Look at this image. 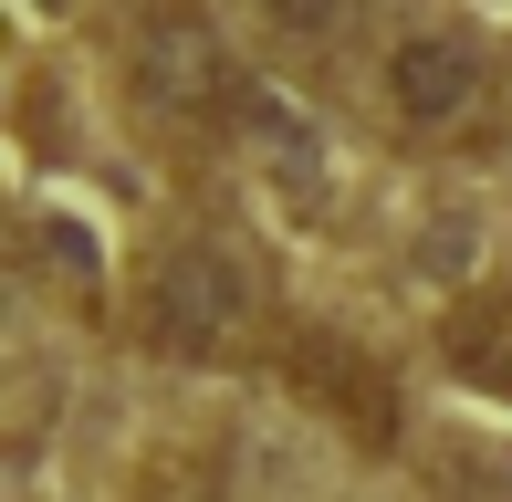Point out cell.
Returning <instances> with one entry per match:
<instances>
[{
	"label": "cell",
	"mask_w": 512,
	"mask_h": 502,
	"mask_svg": "<svg viewBox=\"0 0 512 502\" xmlns=\"http://www.w3.org/2000/svg\"><path fill=\"white\" fill-rule=\"evenodd\" d=\"M105 53H115L136 126L168 136V147H209V136L251 126V84L199 0H105Z\"/></svg>",
	"instance_id": "1"
},
{
	"label": "cell",
	"mask_w": 512,
	"mask_h": 502,
	"mask_svg": "<svg viewBox=\"0 0 512 502\" xmlns=\"http://www.w3.org/2000/svg\"><path fill=\"white\" fill-rule=\"evenodd\" d=\"M272 325V283L241 241H157L147 272H136V304H126V335L168 367H230L251 356V335Z\"/></svg>",
	"instance_id": "2"
},
{
	"label": "cell",
	"mask_w": 512,
	"mask_h": 502,
	"mask_svg": "<svg viewBox=\"0 0 512 502\" xmlns=\"http://www.w3.org/2000/svg\"><path fill=\"white\" fill-rule=\"evenodd\" d=\"M377 95L398 116V136H418V147H481L502 116V74L471 32H398Z\"/></svg>",
	"instance_id": "3"
},
{
	"label": "cell",
	"mask_w": 512,
	"mask_h": 502,
	"mask_svg": "<svg viewBox=\"0 0 512 502\" xmlns=\"http://www.w3.org/2000/svg\"><path fill=\"white\" fill-rule=\"evenodd\" d=\"M283 377L304 387V398H314L356 450H398V419H408V408H398V377H387L356 335H324V325L283 335Z\"/></svg>",
	"instance_id": "4"
},
{
	"label": "cell",
	"mask_w": 512,
	"mask_h": 502,
	"mask_svg": "<svg viewBox=\"0 0 512 502\" xmlns=\"http://www.w3.org/2000/svg\"><path fill=\"white\" fill-rule=\"evenodd\" d=\"M439 367L512 408V283H481V293H460L439 314Z\"/></svg>",
	"instance_id": "5"
},
{
	"label": "cell",
	"mask_w": 512,
	"mask_h": 502,
	"mask_svg": "<svg viewBox=\"0 0 512 502\" xmlns=\"http://www.w3.org/2000/svg\"><path fill=\"white\" fill-rule=\"evenodd\" d=\"M126 502H230V471H220V450H209V440H168V450L136 461Z\"/></svg>",
	"instance_id": "6"
},
{
	"label": "cell",
	"mask_w": 512,
	"mask_h": 502,
	"mask_svg": "<svg viewBox=\"0 0 512 502\" xmlns=\"http://www.w3.org/2000/svg\"><path fill=\"white\" fill-rule=\"evenodd\" d=\"M32 241H42V262L63 272V293L95 304V231H74V220H32Z\"/></svg>",
	"instance_id": "7"
},
{
	"label": "cell",
	"mask_w": 512,
	"mask_h": 502,
	"mask_svg": "<svg viewBox=\"0 0 512 502\" xmlns=\"http://www.w3.org/2000/svg\"><path fill=\"white\" fill-rule=\"evenodd\" d=\"M262 11H272V32H293V42H335L356 0H262Z\"/></svg>",
	"instance_id": "8"
}]
</instances>
